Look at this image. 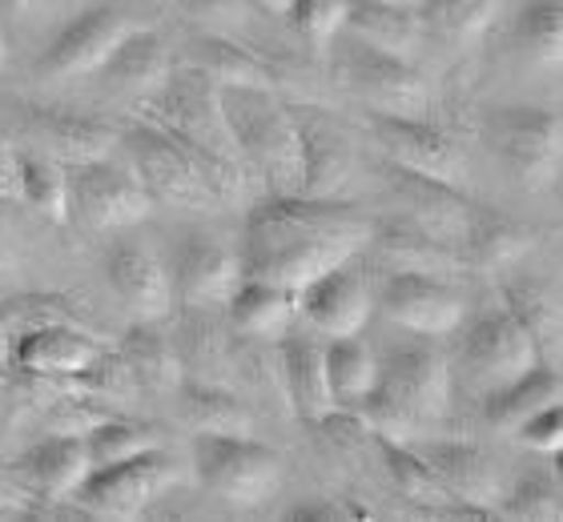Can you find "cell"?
<instances>
[{"label": "cell", "mask_w": 563, "mask_h": 522, "mask_svg": "<svg viewBox=\"0 0 563 522\" xmlns=\"http://www.w3.org/2000/svg\"><path fill=\"white\" fill-rule=\"evenodd\" d=\"M371 230L375 221H366L358 209L334 206V198L274 193L250 209L246 249L238 254L242 281H266L298 293L346 257H358Z\"/></svg>", "instance_id": "cell-1"}, {"label": "cell", "mask_w": 563, "mask_h": 522, "mask_svg": "<svg viewBox=\"0 0 563 522\" xmlns=\"http://www.w3.org/2000/svg\"><path fill=\"white\" fill-rule=\"evenodd\" d=\"M125 149H130L137 181L150 189V198H162L181 209H218L246 201V165L210 162L181 145L174 133H165L157 121H137L125 133Z\"/></svg>", "instance_id": "cell-2"}, {"label": "cell", "mask_w": 563, "mask_h": 522, "mask_svg": "<svg viewBox=\"0 0 563 522\" xmlns=\"http://www.w3.org/2000/svg\"><path fill=\"white\" fill-rule=\"evenodd\" d=\"M222 109L250 169H258L282 198L302 193V149L290 104H282L274 89H222Z\"/></svg>", "instance_id": "cell-3"}, {"label": "cell", "mask_w": 563, "mask_h": 522, "mask_svg": "<svg viewBox=\"0 0 563 522\" xmlns=\"http://www.w3.org/2000/svg\"><path fill=\"white\" fill-rule=\"evenodd\" d=\"M145 116L157 121L165 133H174L181 145H189L194 153L210 157V162H234L246 165L242 149H238L230 121L222 109V89L198 69H169L165 85L145 101Z\"/></svg>", "instance_id": "cell-4"}, {"label": "cell", "mask_w": 563, "mask_h": 522, "mask_svg": "<svg viewBox=\"0 0 563 522\" xmlns=\"http://www.w3.org/2000/svg\"><path fill=\"white\" fill-rule=\"evenodd\" d=\"M194 470L218 499L234 507H262L282 482V458L250 434H213L198 430L194 438Z\"/></svg>", "instance_id": "cell-5"}, {"label": "cell", "mask_w": 563, "mask_h": 522, "mask_svg": "<svg viewBox=\"0 0 563 522\" xmlns=\"http://www.w3.org/2000/svg\"><path fill=\"white\" fill-rule=\"evenodd\" d=\"M174 482H177L174 458L162 454V446H153V451L121 458V463L93 466L73 499L81 502L89 514H97V519H137Z\"/></svg>", "instance_id": "cell-6"}, {"label": "cell", "mask_w": 563, "mask_h": 522, "mask_svg": "<svg viewBox=\"0 0 563 522\" xmlns=\"http://www.w3.org/2000/svg\"><path fill=\"white\" fill-rule=\"evenodd\" d=\"M339 81L351 89L371 113L383 116H427L431 109V89L419 73L411 69V60H399L390 53L363 45L354 36L351 48H342L339 57Z\"/></svg>", "instance_id": "cell-7"}, {"label": "cell", "mask_w": 563, "mask_h": 522, "mask_svg": "<svg viewBox=\"0 0 563 522\" xmlns=\"http://www.w3.org/2000/svg\"><path fill=\"white\" fill-rule=\"evenodd\" d=\"M536 362H540V349L507 310L479 318L467 330V337L459 342V374L483 395L504 390L507 382H516L519 374H528Z\"/></svg>", "instance_id": "cell-8"}, {"label": "cell", "mask_w": 563, "mask_h": 522, "mask_svg": "<svg viewBox=\"0 0 563 522\" xmlns=\"http://www.w3.org/2000/svg\"><path fill=\"white\" fill-rule=\"evenodd\" d=\"M492 149L523 189H548L560 177L563 121L548 109H507L492 121Z\"/></svg>", "instance_id": "cell-9"}, {"label": "cell", "mask_w": 563, "mask_h": 522, "mask_svg": "<svg viewBox=\"0 0 563 522\" xmlns=\"http://www.w3.org/2000/svg\"><path fill=\"white\" fill-rule=\"evenodd\" d=\"M65 177H69V218L77 213L85 230H121L150 218V189L133 174L118 169L113 157L65 165Z\"/></svg>", "instance_id": "cell-10"}, {"label": "cell", "mask_w": 563, "mask_h": 522, "mask_svg": "<svg viewBox=\"0 0 563 522\" xmlns=\"http://www.w3.org/2000/svg\"><path fill=\"white\" fill-rule=\"evenodd\" d=\"M371 137L378 141L383 157L411 174L443 181V186L463 189L467 181V157L455 145V137H446L443 129L427 125L422 116H383L375 113L371 121Z\"/></svg>", "instance_id": "cell-11"}, {"label": "cell", "mask_w": 563, "mask_h": 522, "mask_svg": "<svg viewBox=\"0 0 563 522\" xmlns=\"http://www.w3.org/2000/svg\"><path fill=\"white\" fill-rule=\"evenodd\" d=\"M238 278H242L238 254L222 237L194 230L177 242L174 266H169L174 302L194 306V310H218L238 290Z\"/></svg>", "instance_id": "cell-12"}, {"label": "cell", "mask_w": 563, "mask_h": 522, "mask_svg": "<svg viewBox=\"0 0 563 522\" xmlns=\"http://www.w3.org/2000/svg\"><path fill=\"white\" fill-rule=\"evenodd\" d=\"M137 24L118 9H93L77 16L53 45L41 53L36 73L45 81H73V77H89L109 60V53L133 33Z\"/></svg>", "instance_id": "cell-13"}, {"label": "cell", "mask_w": 563, "mask_h": 522, "mask_svg": "<svg viewBox=\"0 0 563 522\" xmlns=\"http://www.w3.org/2000/svg\"><path fill=\"white\" fill-rule=\"evenodd\" d=\"M298 313L327 337H358L371 318V286L363 266L346 257L342 266L327 269L322 278L298 290Z\"/></svg>", "instance_id": "cell-14"}, {"label": "cell", "mask_w": 563, "mask_h": 522, "mask_svg": "<svg viewBox=\"0 0 563 522\" xmlns=\"http://www.w3.org/2000/svg\"><path fill=\"white\" fill-rule=\"evenodd\" d=\"M383 313L402 330L422 337L455 334L463 322V298L446 278L427 274H390L383 286Z\"/></svg>", "instance_id": "cell-15"}, {"label": "cell", "mask_w": 563, "mask_h": 522, "mask_svg": "<svg viewBox=\"0 0 563 522\" xmlns=\"http://www.w3.org/2000/svg\"><path fill=\"white\" fill-rule=\"evenodd\" d=\"M294 125L302 149V198H339L354 169V141L322 109H294Z\"/></svg>", "instance_id": "cell-16"}, {"label": "cell", "mask_w": 563, "mask_h": 522, "mask_svg": "<svg viewBox=\"0 0 563 522\" xmlns=\"http://www.w3.org/2000/svg\"><path fill=\"white\" fill-rule=\"evenodd\" d=\"M387 174H390L395 198L402 201L407 221H415L419 230H427L431 237L451 245V249H459V245L467 242L475 206H471L455 186H443V181L411 174V169H402V165H395V162H387Z\"/></svg>", "instance_id": "cell-17"}, {"label": "cell", "mask_w": 563, "mask_h": 522, "mask_svg": "<svg viewBox=\"0 0 563 522\" xmlns=\"http://www.w3.org/2000/svg\"><path fill=\"white\" fill-rule=\"evenodd\" d=\"M451 382H455V374L443 362V354H434V349H399L378 366L375 378L378 390L399 398L419 422L443 418L451 410V390H455Z\"/></svg>", "instance_id": "cell-18"}, {"label": "cell", "mask_w": 563, "mask_h": 522, "mask_svg": "<svg viewBox=\"0 0 563 522\" xmlns=\"http://www.w3.org/2000/svg\"><path fill=\"white\" fill-rule=\"evenodd\" d=\"M415 451L422 454V463L431 466L434 478L443 482V490L455 502L492 507L504 499L499 470H495L492 454L479 446H471V442H419Z\"/></svg>", "instance_id": "cell-19"}, {"label": "cell", "mask_w": 563, "mask_h": 522, "mask_svg": "<svg viewBox=\"0 0 563 522\" xmlns=\"http://www.w3.org/2000/svg\"><path fill=\"white\" fill-rule=\"evenodd\" d=\"M106 281L121 302L137 313L141 322H162L174 310L169 274L150 249L141 245H113L106 254Z\"/></svg>", "instance_id": "cell-20"}, {"label": "cell", "mask_w": 563, "mask_h": 522, "mask_svg": "<svg viewBox=\"0 0 563 522\" xmlns=\"http://www.w3.org/2000/svg\"><path fill=\"white\" fill-rule=\"evenodd\" d=\"M278 370L282 382H286V395H290L294 414L310 422V426H322L339 402L330 395V378H327V358L322 349L302 334H282L278 337Z\"/></svg>", "instance_id": "cell-21"}, {"label": "cell", "mask_w": 563, "mask_h": 522, "mask_svg": "<svg viewBox=\"0 0 563 522\" xmlns=\"http://www.w3.org/2000/svg\"><path fill=\"white\" fill-rule=\"evenodd\" d=\"M375 245V254L387 262L395 274H427V278H455L459 269H463V257L443 245L439 237H431L427 230H419L415 221L407 218H395V221H383L371 230V242Z\"/></svg>", "instance_id": "cell-22"}, {"label": "cell", "mask_w": 563, "mask_h": 522, "mask_svg": "<svg viewBox=\"0 0 563 522\" xmlns=\"http://www.w3.org/2000/svg\"><path fill=\"white\" fill-rule=\"evenodd\" d=\"M21 482L33 495L48 502L73 499L81 482L93 470V458H89V446H85L81 434H57V438L41 442L21 458Z\"/></svg>", "instance_id": "cell-23"}, {"label": "cell", "mask_w": 563, "mask_h": 522, "mask_svg": "<svg viewBox=\"0 0 563 522\" xmlns=\"http://www.w3.org/2000/svg\"><path fill=\"white\" fill-rule=\"evenodd\" d=\"M346 33H354L363 45L378 48V53L411 60L419 53L427 29H422V16L407 0H351Z\"/></svg>", "instance_id": "cell-24"}, {"label": "cell", "mask_w": 563, "mask_h": 522, "mask_svg": "<svg viewBox=\"0 0 563 522\" xmlns=\"http://www.w3.org/2000/svg\"><path fill=\"white\" fill-rule=\"evenodd\" d=\"M174 69V60H169V48L157 33L150 29H133L125 41H121L109 60L101 65V77L109 81V89H121V93H137V97H153L157 89L165 85Z\"/></svg>", "instance_id": "cell-25"}, {"label": "cell", "mask_w": 563, "mask_h": 522, "mask_svg": "<svg viewBox=\"0 0 563 522\" xmlns=\"http://www.w3.org/2000/svg\"><path fill=\"white\" fill-rule=\"evenodd\" d=\"M97 358H101V349L93 337L57 322L36 325V330L16 337V346H12V362L36 374H81Z\"/></svg>", "instance_id": "cell-26"}, {"label": "cell", "mask_w": 563, "mask_h": 522, "mask_svg": "<svg viewBox=\"0 0 563 522\" xmlns=\"http://www.w3.org/2000/svg\"><path fill=\"white\" fill-rule=\"evenodd\" d=\"M225 306H230L234 334L254 337V342H278L282 334H290L298 318V293L266 286V281H242Z\"/></svg>", "instance_id": "cell-27"}, {"label": "cell", "mask_w": 563, "mask_h": 522, "mask_svg": "<svg viewBox=\"0 0 563 522\" xmlns=\"http://www.w3.org/2000/svg\"><path fill=\"white\" fill-rule=\"evenodd\" d=\"M560 398H563V382L560 374H555V366L536 362L528 374H519L516 382H507L504 390L487 395V422L495 430H504V434H516L540 410L560 407Z\"/></svg>", "instance_id": "cell-28"}, {"label": "cell", "mask_w": 563, "mask_h": 522, "mask_svg": "<svg viewBox=\"0 0 563 522\" xmlns=\"http://www.w3.org/2000/svg\"><path fill=\"white\" fill-rule=\"evenodd\" d=\"M186 310H189V318H186V325H181V342H177L181 370H189L198 382L225 386V378L234 374L230 342H225V334L210 318V310H194V306H186Z\"/></svg>", "instance_id": "cell-29"}, {"label": "cell", "mask_w": 563, "mask_h": 522, "mask_svg": "<svg viewBox=\"0 0 563 522\" xmlns=\"http://www.w3.org/2000/svg\"><path fill=\"white\" fill-rule=\"evenodd\" d=\"M194 53H198L194 65L218 89H274V81H278V73L266 60H258L246 48H238L234 41H222V36H198Z\"/></svg>", "instance_id": "cell-30"}, {"label": "cell", "mask_w": 563, "mask_h": 522, "mask_svg": "<svg viewBox=\"0 0 563 522\" xmlns=\"http://www.w3.org/2000/svg\"><path fill=\"white\" fill-rule=\"evenodd\" d=\"M41 133L53 145L57 162L65 165H85V162H106L113 157V149L121 145V133L109 129L106 121H93V116H41Z\"/></svg>", "instance_id": "cell-31"}, {"label": "cell", "mask_w": 563, "mask_h": 522, "mask_svg": "<svg viewBox=\"0 0 563 522\" xmlns=\"http://www.w3.org/2000/svg\"><path fill=\"white\" fill-rule=\"evenodd\" d=\"M322 358H327V378H330L334 402H339L342 410H358V402L375 390V378H378L375 354H371L358 337H334V342L322 349Z\"/></svg>", "instance_id": "cell-32"}, {"label": "cell", "mask_w": 563, "mask_h": 522, "mask_svg": "<svg viewBox=\"0 0 563 522\" xmlns=\"http://www.w3.org/2000/svg\"><path fill=\"white\" fill-rule=\"evenodd\" d=\"M181 390V418H186L194 430H213V434H250V414L246 407L238 402L225 386L198 382V378H181L177 382Z\"/></svg>", "instance_id": "cell-33"}, {"label": "cell", "mask_w": 563, "mask_h": 522, "mask_svg": "<svg viewBox=\"0 0 563 522\" xmlns=\"http://www.w3.org/2000/svg\"><path fill=\"white\" fill-rule=\"evenodd\" d=\"M471 262L483 269H504L516 266L519 257L531 254V233L511 218H499V213H487V209H475L467 230Z\"/></svg>", "instance_id": "cell-34"}, {"label": "cell", "mask_w": 563, "mask_h": 522, "mask_svg": "<svg viewBox=\"0 0 563 522\" xmlns=\"http://www.w3.org/2000/svg\"><path fill=\"white\" fill-rule=\"evenodd\" d=\"M422 29L443 45H475L499 16V0H427Z\"/></svg>", "instance_id": "cell-35"}, {"label": "cell", "mask_w": 563, "mask_h": 522, "mask_svg": "<svg viewBox=\"0 0 563 522\" xmlns=\"http://www.w3.org/2000/svg\"><path fill=\"white\" fill-rule=\"evenodd\" d=\"M125 366L137 378V386H153V390H169L177 386L186 374H181V358H177V346L165 334L153 330V322H141L125 337Z\"/></svg>", "instance_id": "cell-36"}, {"label": "cell", "mask_w": 563, "mask_h": 522, "mask_svg": "<svg viewBox=\"0 0 563 522\" xmlns=\"http://www.w3.org/2000/svg\"><path fill=\"white\" fill-rule=\"evenodd\" d=\"M378 438V451L387 458V470L395 478V487H399L402 499L419 502V507H431V511H446V502H455L451 495L443 490V482L434 478V470L422 463V454L415 451L411 442H399V438Z\"/></svg>", "instance_id": "cell-37"}, {"label": "cell", "mask_w": 563, "mask_h": 522, "mask_svg": "<svg viewBox=\"0 0 563 522\" xmlns=\"http://www.w3.org/2000/svg\"><path fill=\"white\" fill-rule=\"evenodd\" d=\"M504 310L528 330L536 349H555V342H560V298L548 281H511L504 290Z\"/></svg>", "instance_id": "cell-38"}, {"label": "cell", "mask_w": 563, "mask_h": 522, "mask_svg": "<svg viewBox=\"0 0 563 522\" xmlns=\"http://www.w3.org/2000/svg\"><path fill=\"white\" fill-rule=\"evenodd\" d=\"M516 41L523 57L548 69L563 60V4L560 0H528L516 16Z\"/></svg>", "instance_id": "cell-39"}, {"label": "cell", "mask_w": 563, "mask_h": 522, "mask_svg": "<svg viewBox=\"0 0 563 522\" xmlns=\"http://www.w3.org/2000/svg\"><path fill=\"white\" fill-rule=\"evenodd\" d=\"M21 198L33 201L48 221H69V177L57 157H21Z\"/></svg>", "instance_id": "cell-40"}, {"label": "cell", "mask_w": 563, "mask_h": 522, "mask_svg": "<svg viewBox=\"0 0 563 522\" xmlns=\"http://www.w3.org/2000/svg\"><path fill=\"white\" fill-rule=\"evenodd\" d=\"M85 446H89V458L93 466L121 463V458H133V454H145L157 446V430L130 422V418H101L97 426H89L81 434Z\"/></svg>", "instance_id": "cell-41"}, {"label": "cell", "mask_w": 563, "mask_h": 522, "mask_svg": "<svg viewBox=\"0 0 563 522\" xmlns=\"http://www.w3.org/2000/svg\"><path fill=\"white\" fill-rule=\"evenodd\" d=\"M346 12H351V0H290L286 16L318 57H330L339 33L346 29Z\"/></svg>", "instance_id": "cell-42"}, {"label": "cell", "mask_w": 563, "mask_h": 522, "mask_svg": "<svg viewBox=\"0 0 563 522\" xmlns=\"http://www.w3.org/2000/svg\"><path fill=\"white\" fill-rule=\"evenodd\" d=\"M504 514L507 519H528V522H560L563 495L552 478H528V482L504 502Z\"/></svg>", "instance_id": "cell-43"}, {"label": "cell", "mask_w": 563, "mask_h": 522, "mask_svg": "<svg viewBox=\"0 0 563 522\" xmlns=\"http://www.w3.org/2000/svg\"><path fill=\"white\" fill-rule=\"evenodd\" d=\"M516 434H519V442H523V446H531V451L560 454L563 451V410L560 407L540 410V414L528 418V422H523Z\"/></svg>", "instance_id": "cell-44"}, {"label": "cell", "mask_w": 563, "mask_h": 522, "mask_svg": "<svg viewBox=\"0 0 563 522\" xmlns=\"http://www.w3.org/2000/svg\"><path fill=\"white\" fill-rule=\"evenodd\" d=\"M290 519L294 522H346V519H366V514L346 507V502L314 499V502H306V507H298V511H290Z\"/></svg>", "instance_id": "cell-45"}, {"label": "cell", "mask_w": 563, "mask_h": 522, "mask_svg": "<svg viewBox=\"0 0 563 522\" xmlns=\"http://www.w3.org/2000/svg\"><path fill=\"white\" fill-rule=\"evenodd\" d=\"M21 198V153L0 133V201Z\"/></svg>", "instance_id": "cell-46"}, {"label": "cell", "mask_w": 563, "mask_h": 522, "mask_svg": "<svg viewBox=\"0 0 563 522\" xmlns=\"http://www.w3.org/2000/svg\"><path fill=\"white\" fill-rule=\"evenodd\" d=\"M45 4L48 0H0V24H4V29H21V24L33 21Z\"/></svg>", "instance_id": "cell-47"}, {"label": "cell", "mask_w": 563, "mask_h": 522, "mask_svg": "<svg viewBox=\"0 0 563 522\" xmlns=\"http://www.w3.org/2000/svg\"><path fill=\"white\" fill-rule=\"evenodd\" d=\"M16 266V254H12V233H9V221L0 218V274H9Z\"/></svg>", "instance_id": "cell-48"}, {"label": "cell", "mask_w": 563, "mask_h": 522, "mask_svg": "<svg viewBox=\"0 0 563 522\" xmlns=\"http://www.w3.org/2000/svg\"><path fill=\"white\" fill-rule=\"evenodd\" d=\"M250 4H258L266 16H286L290 12V0H250Z\"/></svg>", "instance_id": "cell-49"}, {"label": "cell", "mask_w": 563, "mask_h": 522, "mask_svg": "<svg viewBox=\"0 0 563 522\" xmlns=\"http://www.w3.org/2000/svg\"><path fill=\"white\" fill-rule=\"evenodd\" d=\"M0 69H4V24H0Z\"/></svg>", "instance_id": "cell-50"}]
</instances>
